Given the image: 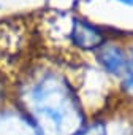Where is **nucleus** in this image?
<instances>
[{
	"label": "nucleus",
	"instance_id": "1",
	"mask_svg": "<svg viewBox=\"0 0 133 135\" xmlns=\"http://www.w3.org/2000/svg\"><path fill=\"white\" fill-rule=\"evenodd\" d=\"M19 97L18 108L41 135H75L89 119L78 91L54 70L46 69L32 76Z\"/></svg>",
	"mask_w": 133,
	"mask_h": 135
},
{
	"label": "nucleus",
	"instance_id": "2",
	"mask_svg": "<svg viewBox=\"0 0 133 135\" xmlns=\"http://www.w3.org/2000/svg\"><path fill=\"white\" fill-rule=\"evenodd\" d=\"M95 59L100 65V70L106 76L120 80L128 67L130 49H125L124 46H120L117 43L105 41L95 51Z\"/></svg>",
	"mask_w": 133,
	"mask_h": 135
},
{
	"label": "nucleus",
	"instance_id": "3",
	"mask_svg": "<svg viewBox=\"0 0 133 135\" xmlns=\"http://www.w3.org/2000/svg\"><path fill=\"white\" fill-rule=\"evenodd\" d=\"M70 40L79 49L97 51L106 40L100 29L84 19H75L73 27L70 30Z\"/></svg>",
	"mask_w": 133,
	"mask_h": 135
},
{
	"label": "nucleus",
	"instance_id": "4",
	"mask_svg": "<svg viewBox=\"0 0 133 135\" xmlns=\"http://www.w3.org/2000/svg\"><path fill=\"white\" fill-rule=\"evenodd\" d=\"M0 135H41L29 116L16 110H3L0 113Z\"/></svg>",
	"mask_w": 133,
	"mask_h": 135
},
{
	"label": "nucleus",
	"instance_id": "5",
	"mask_svg": "<svg viewBox=\"0 0 133 135\" xmlns=\"http://www.w3.org/2000/svg\"><path fill=\"white\" fill-rule=\"evenodd\" d=\"M75 135H111L109 116L108 114L89 116V119L84 122V126Z\"/></svg>",
	"mask_w": 133,
	"mask_h": 135
},
{
	"label": "nucleus",
	"instance_id": "6",
	"mask_svg": "<svg viewBox=\"0 0 133 135\" xmlns=\"http://www.w3.org/2000/svg\"><path fill=\"white\" fill-rule=\"evenodd\" d=\"M120 94L127 100L130 110H133V48L130 49V60L127 72L120 78Z\"/></svg>",
	"mask_w": 133,
	"mask_h": 135
},
{
	"label": "nucleus",
	"instance_id": "7",
	"mask_svg": "<svg viewBox=\"0 0 133 135\" xmlns=\"http://www.w3.org/2000/svg\"><path fill=\"white\" fill-rule=\"evenodd\" d=\"M117 2H120V3H124L127 7H133V0H117Z\"/></svg>",
	"mask_w": 133,
	"mask_h": 135
}]
</instances>
